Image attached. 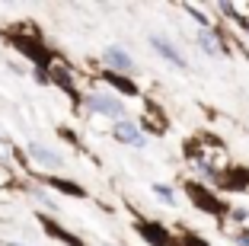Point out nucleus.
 I'll use <instances>...</instances> for the list:
<instances>
[{
    "label": "nucleus",
    "instance_id": "f257e3e1",
    "mask_svg": "<svg viewBox=\"0 0 249 246\" xmlns=\"http://www.w3.org/2000/svg\"><path fill=\"white\" fill-rule=\"evenodd\" d=\"M185 195L192 198V205H195L198 211H208V214H214V217H224L230 211V205L220 202L211 189L201 186V182H185Z\"/></svg>",
    "mask_w": 249,
    "mask_h": 246
},
{
    "label": "nucleus",
    "instance_id": "f03ea898",
    "mask_svg": "<svg viewBox=\"0 0 249 246\" xmlns=\"http://www.w3.org/2000/svg\"><path fill=\"white\" fill-rule=\"evenodd\" d=\"M83 106L89 112H96V115L112 118V122H122L124 118V102L112 93H89V96H83Z\"/></svg>",
    "mask_w": 249,
    "mask_h": 246
},
{
    "label": "nucleus",
    "instance_id": "7ed1b4c3",
    "mask_svg": "<svg viewBox=\"0 0 249 246\" xmlns=\"http://www.w3.org/2000/svg\"><path fill=\"white\" fill-rule=\"evenodd\" d=\"M150 48H154V51L160 55L163 61H169L173 67H179V71H189V61H185V55H182V51H179V48H176L173 42H169L166 36H160V32H154V36H150Z\"/></svg>",
    "mask_w": 249,
    "mask_h": 246
},
{
    "label": "nucleus",
    "instance_id": "20e7f679",
    "mask_svg": "<svg viewBox=\"0 0 249 246\" xmlns=\"http://www.w3.org/2000/svg\"><path fill=\"white\" fill-rule=\"evenodd\" d=\"M112 138L118 141V144H128V147H147V138H144V131H141V125L128 122V118H122V122L112 125Z\"/></svg>",
    "mask_w": 249,
    "mask_h": 246
},
{
    "label": "nucleus",
    "instance_id": "39448f33",
    "mask_svg": "<svg viewBox=\"0 0 249 246\" xmlns=\"http://www.w3.org/2000/svg\"><path fill=\"white\" fill-rule=\"evenodd\" d=\"M103 64H106V71H115V74H128V77L134 74V58L124 48H118V45L103 48Z\"/></svg>",
    "mask_w": 249,
    "mask_h": 246
},
{
    "label": "nucleus",
    "instance_id": "423d86ee",
    "mask_svg": "<svg viewBox=\"0 0 249 246\" xmlns=\"http://www.w3.org/2000/svg\"><path fill=\"white\" fill-rule=\"evenodd\" d=\"M138 233L141 240H147L150 246H176V237H173V230L163 224H157V221H141L138 224Z\"/></svg>",
    "mask_w": 249,
    "mask_h": 246
},
{
    "label": "nucleus",
    "instance_id": "0eeeda50",
    "mask_svg": "<svg viewBox=\"0 0 249 246\" xmlns=\"http://www.w3.org/2000/svg\"><path fill=\"white\" fill-rule=\"evenodd\" d=\"M99 77H103V83H109V87L115 90L118 96H128V99H138V96H141V87H138V83H134L131 77H128V74L103 71V74H99Z\"/></svg>",
    "mask_w": 249,
    "mask_h": 246
},
{
    "label": "nucleus",
    "instance_id": "6e6552de",
    "mask_svg": "<svg viewBox=\"0 0 249 246\" xmlns=\"http://www.w3.org/2000/svg\"><path fill=\"white\" fill-rule=\"evenodd\" d=\"M217 176H220V179H217L220 189H227V192H249V170L227 167V170H220Z\"/></svg>",
    "mask_w": 249,
    "mask_h": 246
},
{
    "label": "nucleus",
    "instance_id": "1a4fd4ad",
    "mask_svg": "<svg viewBox=\"0 0 249 246\" xmlns=\"http://www.w3.org/2000/svg\"><path fill=\"white\" fill-rule=\"evenodd\" d=\"M45 186H52L58 189L61 195H71V198H87V189L80 186V182H73V179H61V176H42Z\"/></svg>",
    "mask_w": 249,
    "mask_h": 246
},
{
    "label": "nucleus",
    "instance_id": "9d476101",
    "mask_svg": "<svg viewBox=\"0 0 249 246\" xmlns=\"http://www.w3.org/2000/svg\"><path fill=\"white\" fill-rule=\"evenodd\" d=\"M38 221H42V224H45V233H48V237L61 240V243H64V246H87V243H83L80 237H73V233H67V230H64V227H61V224H54V221H48V217H45V214H38Z\"/></svg>",
    "mask_w": 249,
    "mask_h": 246
},
{
    "label": "nucleus",
    "instance_id": "9b49d317",
    "mask_svg": "<svg viewBox=\"0 0 249 246\" xmlns=\"http://www.w3.org/2000/svg\"><path fill=\"white\" fill-rule=\"evenodd\" d=\"M29 157L36 160V163H42V167H48V170H61V167H64V160H61L58 153L45 151L42 144H32V147H29Z\"/></svg>",
    "mask_w": 249,
    "mask_h": 246
},
{
    "label": "nucleus",
    "instance_id": "f8f14e48",
    "mask_svg": "<svg viewBox=\"0 0 249 246\" xmlns=\"http://www.w3.org/2000/svg\"><path fill=\"white\" fill-rule=\"evenodd\" d=\"M198 45H201L205 55H224V48H220V36L214 29H198Z\"/></svg>",
    "mask_w": 249,
    "mask_h": 246
},
{
    "label": "nucleus",
    "instance_id": "ddd939ff",
    "mask_svg": "<svg viewBox=\"0 0 249 246\" xmlns=\"http://www.w3.org/2000/svg\"><path fill=\"white\" fill-rule=\"evenodd\" d=\"M176 246H211V243H208V240H201L198 233H192V230H179Z\"/></svg>",
    "mask_w": 249,
    "mask_h": 246
},
{
    "label": "nucleus",
    "instance_id": "4468645a",
    "mask_svg": "<svg viewBox=\"0 0 249 246\" xmlns=\"http://www.w3.org/2000/svg\"><path fill=\"white\" fill-rule=\"evenodd\" d=\"M150 192H154V195H160L166 205H176V189H173V186H163V182H154V186H150Z\"/></svg>",
    "mask_w": 249,
    "mask_h": 246
},
{
    "label": "nucleus",
    "instance_id": "2eb2a0df",
    "mask_svg": "<svg viewBox=\"0 0 249 246\" xmlns=\"http://www.w3.org/2000/svg\"><path fill=\"white\" fill-rule=\"evenodd\" d=\"M13 186H16V176L0 163V192H7V189H13Z\"/></svg>",
    "mask_w": 249,
    "mask_h": 246
},
{
    "label": "nucleus",
    "instance_id": "dca6fc26",
    "mask_svg": "<svg viewBox=\"0 0 249 246\" xmlns=\"http://www.w3.org/2000/svg\"><path fill=\"white\" fill-rule=\"evenodd\" d=\"M233 243H236V246H249V227H243V230L236 233V237H233Z\"/></svg>",
    "mask_w": 249,
    "mask_h": 246
},
{
    "label": "nucleus",
    "instance_id": "f3484780",
    "mask_svg": "<svg viewBox=\"0 0 249 246\" xmlns=\"http://www.w3.org/2000/svg\"><path fill=\"white\" fill-rule=\"evenodd\" d=\"M240 26H243V29H246V32H249V19H240Z\"/></svg>",
    "mask_w": 249,
    "mask_h": 246
},
{
    "label": "nucleus",
    "instance_id": "a211bd4d",
    "mask_svg": "<svg viewBox=\"0 0 249 246\" xmlns=\"http://www.w3.org/2000/svg\"><path fill=\"white\" fill-rule=\"evenodd\" d=\"M7 246H22V243H7Z\"/></svg>",
    "mask_w": 249,
    "mask_h": 246
}]
</instances>
